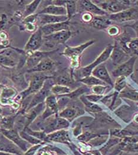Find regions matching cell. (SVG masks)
<instances>
[{
    "mask_svg": "<svg viewBox=\"0 0 138 155\" xmlns=\"http://www.w3.org/2000/svg\"><path fill=\"white\" fill-rule=\"evenodd\" d=\"M95 42V40H90L77 46H66L62 54L70 59L71 66L73 68H78L80 66V58L82 53Z\"/></svg>",
    "mask_w": 138,
    "mask_h": 155,
    "instance_id": "1",
    "label": "cell"
},
{
    "mask_svg": "<svg viewBox=\"0 0 138 155\" xmlns=\"http://www.w3.org/2000/svg\"><path fill=\"white\" fill-rule=\"evenodd\" d=\"M52 78H53V76H48L43 73H33V75L30 78L27 88L22 91L20 94L22 99L25 98L30 95L36 94L42 88L45 81Z\"/></svg>",
    "mask_w": 138,
    "mask_h": 155,
    "instance_id": "2",
    "label": "cell"
},
{
    "mask_svg": "<svg viewBox=\"0 0 138 155\" xmlns=\"http://www.w3.org/2000/svg\"><path fill=\"white\" fill-rule=\"evenodd\" d=\"M113 49V45H109L106 48V49H104V51L94 62H93L90 65H88L87 66L82 68L80 69V74L82 78L91 75V72L95 68H96L99 65H101V64H103L106 61H107L110 58Z\"/></svg>",
    "mask_w": 138,
    "mask_h": 155,
    "instance_id": "3",
    "label": "cell"
},
{
    "mask_svg": "<svg viewBox=\"0 0 138 155\" xmlns=\"http://www.w3.org/2000/svg\"><path fill=\"white\" fill-rule=\"evenodd\" d=\"M99 7L108 14H114L129 8L130 1H99Z\"/></svg>",
    "mask_w": 138,
    "mask_h": 155,
    "instance_id": "4",
    "label": "cell"
},
{
    "mask_svg": "<svg viewBox=\"0 0 138 155\" xmlns=\"http://www.w3.org/2000/svg\"><path fill=\"white\" fill-rule=\"evenodd\" d=\"M73 32L70 30H64L48 36H43V42L46 46L54 47L58 45H64L70 39Z\"/></svg>",
    "mask_w": 138,
    "mask_h": 155,
    "instance_id": "5",
    "label": "cell"
},
{
    "mask_svg": "<svg viewBox=\"0 0 138 155\" xmlns=\"http://www.w3.org/2000/svg\"><path fill=\"white\" fill-rule=\"evenodd\" d=\"M53 78L48 79L45 81L42 88L35 94L32 101L29 104L27 108V110H30L31 108H33L34 107L37 105L43 103V101L46 100L47 97L50 95L49 94L51 92V89L52 87L54 85H55Z\"/></svg>",
    "mask_w": 138,
    "mask_h": 155,
    "instance_id": "6",
    "label": "cell"
},
{
    "mask_svg": "<svg viewBox=\"0 0 138 155\" xmlns=\"http://www.w3.org/2000/svg\"><path fill=\"white\" fill-rule=\"evenodd\" d=\"M137 59V56H133L130 57L125 62L119 65L112 72L113 77H127L133 72L134 66Z\"/></svg>",
    "mask_w": 138,
    "mask_h": 155,
    "instance_id": "7",
    "label": "cell"
},
{
    "mask_svg": "<svg viewBox=\"0 0 138 155\" xmlns=\"http://www.w3.org/2000/svg\"><path fill=\"white\" fill-rule=\"evenodd\" d=\"M109 18L112 21L118 23H125L133 20H138V10L134 8H129L120 13L109 15Z\"/></svg>",
    "mask_w": 138,
    "mask_h": 155,
    "instance_id": "8",
    "label": "cell"
},
{
    "mask_svg": "<svg viewBox=\"0 0 138 155\" xmlns=\"http://www.w3.org/2000/svg\"><path fill=\"white\" fill-rule=\"evenodd\" d=\"M43 43V34L38 27L34 31L25 44L24 51L25 52H36L40 49Z\"/></svg>",
    "mask_w": 138,
    "mask_h": 155,
    "instance_id": "9",
    "label": "cell"
},
{
    "mask_svg": "<svg viewBox=\"0 0 138 155\" xmlns=\"http://www.w3.org/2000/svg\"><path fill=\"white\" fill-rule=\"evenodd\" d=\"M58 49L51 51H39L36 52H27V58L26 60L25 65L28 68V69H31L42 61L43 59L49 58L51 55L57 52Z\"/></svg>",
    "mask_w": 138,
    "mask_h": 155,
    "instance_id": "10",
    "label": "cell"
},
{
    "mask_svg": "<svg viewBox=\"0 0 138 155\" xmlns=\"http://www.w3.org/2000/svg\"><path fill=\"white\" fill-rule=\"evenodd\" d=\"M69 126V122L62 117L56 115L54 118L47 119L44 127L45 133H51L56 131L66 129Z\"/></svg>",
    "mask_w": 138,
    "mask_h": 155,
    "instance_id": "11",
    "label": "cell"
},
{
    "mask_svg": "<svg viewBox=\"0 0 138 155\" xmlns=\"http://www.w3.org/2000/svg\"><path fill=\"white\" fill-rule=\"evenodd\" d=\"M129 56L130 55L125 52L116 41L115 44L113 46V51L110 56L113 65L118 66L119 65L122 64L129 59Z\"/></svg>",
    "mask_w": 138,
    "mask_h": 155,
    "instance_id": "12",
    "label": "cell"
},
{
    "mask_svg": "<svg viewBox=\"0 0 138 155\" xmlns=\"http://www.w3.org/2000/svg\"><path fill=\"white\" fill-rule=\"evenodd\" d=\"M70 25V20H68L63 23H54L41 26L40 27V28L43 34V36H48L64 30H69Z\"/></svg>",
    "mask_w": 138,
    "mask_h": 155,
    "instance_id": "13",
    "label": "cell"
},
{
    "mask_svg": "<svg viewBox=\"0 0 138 155\" xmlns=\"http://www.w3.org/2000/svg\"><path fill=\"white\" fill-rule=\"evenodd\" d=\"M91 75L102 81L106 85L111 87L114 86V83L104 63L95 68L91 72Z\"/></svg>",
    "mask_w": 138,
    "mask_h": 155,
    "instance_id": "14",
    "label": "cell"
},
{
    "mask_svg": "<svg viewBox=\"0 0 138 155\" xmlns=\"http://www.w3.org/2000/svg\"><path fill=\"white\" fill-rule=\"evenodd\" d=\"M56 66V63L54 61L50 59V57L43 59L37 65L35 66L31 69H27V73H34L40 72L43 73L44 72H47L51 71Z\"/></svg>",
    "mask_w": 138,
    "mask_h": 155,
    "instance_id": "15",
    "label": "cell"
},
{
    "mask_svg": "<svg viewBox=\"0 0 138 155\" xmlns=\"http://www.w3.org/2000/svg\"><path fill=\"white\" fill-rule=\"evenodd\" d=\"M68 20V17L66 15L57 16L49 14H38V21L40 27L51 24L63 23Z\"/></svg>",
    "mask_w": 138,
    "mask_h": 155,
    "instance_id": "16",
    "label": "cell"
},
{
    "mask_svg": "<svg viewBox=\"0 0 138 155\" xmlns=\"http://www.w3.org/2000/svg\"><path fill=\"white\" fill-rule=\"evenodd\" d=\"M0 131L6 137L19 146L22 149L25 150L27 149V144L25 141H24L20 136L18 135V131L16 130L0 129Z\"/></svg>",
    "mask_w": 138,
    "mask_h": 155,
    "instance_id": "17",
    "label": "cell"
},
{
    "mask_svg": "<svg viewBox=\"0 0 138 155\" xmlns=\"http://www.w3.org/2000/svg\"><path fill=\"white\" fill-rule=\"evenodd\" d=\"M91 26L98 30H103L108 28L112 25V21L109 15H96L93 17L92 21L90 23Z\"/></svg>",
    "mask_w": 138,
    "mask_h": 155,
    "instance_id": "18",
    "label": "cell"
},
{
    "mask_svg": "<svg viewBox=\"0 0 138 155\" xmlns=\"http://www.w3.org/2000/svg\"><path fill=\"white\" fill-rule=\"evenodd\" d=\"M81 6L87 12L92 15H108V14L103 10L98 5L90 1H80Z\"/></svg>",
    "mask_w": 138,
    "mask_h": 155,
    "instance_id": "19",
    "label": "cell"
},
{
    "mask_svg": "<svg viewBox=\"0 0 138 155\" xmlns=\"http://www.w3.org/2000/svg\"><path fill=\"white\" fill-rule=\"evenodd\" d=\"M38 14H49L57 16H67V12L65 7L57 6L53 4L47 5L41 11L38 12Z\"/></svg>",
    "mask_w": 138,
    "mask_h": 155,
    "instance_id": "20",
    "label": "cell"
},
{
    "mask_svg": "<svg viewBox=\"0 0 138 155\" xmlns=\"http://www.w3.org/2000/svg\"><path fill=\"white\" fill-rule=\"evenodd\" d=\"M114 112L117 116L122 118L126 123H128L133 116L135 111L131 107L127 105H124L118 108Z\"/></svg>",
    "mask_w": 138,
    "mask_h": 155,
    "instance_id": "21",
    "label": "cell"
},
{
    "mask_svg": "<svg viewBox=\"0 0 138 155\" xmlns=\"http://www.w3.org/2000/svg\"><path fill=\"white\" fill-rule=\"evenodd\" d=\"M82 110L79 107L75 106H70L63 109L61 112L59 113V116L63 118L66 120H72L73 118H75L76 117L79 116L82 114H83Z\"/></svg>",
    "mask_w": 138,
    "mask_h": 155,
    "instance_id": "22",
    "label": "cell"
},
{
    "mask_svg": "<svg viewBox=\"0 0 138 155\" xmlns=\"http://www.w3.org/2000/svg\"><path fill=\"white\" fill-rule=\"evenodd\" d=\"M46 139L56 142L68 143L69 141L68 131L60 130L51 133L46 136Z\"/></svg>",
    "mask_w": 138,
    "mask_h": 155,
    "instance_id": "23",
    "label": "cell"
},
{
    "mask_svg": "<svg viewBox=\"0 0 138 155\" xmlns=\"http://www.w3.org/2000/svg\"><path fill=\"white\" fill-rule=\"evenodd\" d=\"M45 108V104L41 103L37 105L34 107L30 110H28V114L25 116L26 117V126L25 128L28 126L36 118V117L41 113Z\"/></svg>",
    "mask_w": 138,
    "mask_h": 155,
    "instance_id": "24",
    "label": "cell"
},
{
    "mask_svg": "<svg viewBox=\"0 0 138 155\" xmlns=\"http://www.w3.org/2000/svg\"><path fill=\"white\" fill-rule=\"evenodd\" d=\"M96 114V123L99 126H104L106 125H112L119 126L117 123L113 120L111 117L109 116L107 113H103V111L99 113Z\"/></svg>",
    "mask_w": 138,
    "mask_h": 155,
    "instance_id": "25",
    "label": "cell"
},
{
    "mask_svg": "<svg viewBox=\"0 0 138 155\" xmlns=\"http://www.w3.org/2000/svg\"><path fill=\"white\" fill-rule=\"evenodd\" d=\"M53 80L55 84L66 86L68 87L72 85L74 82L72 75L67 72L63 73L62 74L57 75V77H54Z\"/></svg>",
    "mask_w": 138,
    "mask_h": 155,
    "instance_id": "26",
    "label": "cell"
},
{
    "mask_svg": "<svg viewBox=\"0 0 138 155\" xmlns=\"http://www.w3.org/2000/svg\"><path fill=\"white\" fill-rule=\"evenodd\" d=\"M80 100L84 104L86 110L89 113L98 114L103 111V109L96 104L91 103L86 98L85 95H82L80 97Z\"/></svg>",
    "mask_w": 138,
    "mask_h": 155,
    "instance_id": "27",
    "label": "cell"
},
{
    "mask_svg": "<svg viewBox=\"0 0 138 155\" xmlns=\"http://www.w3.org/2000/svg\"><path fill=\"white\" fill-rule=\"evenodd\" d=\"M17 61L10 56L0 54V66L7 69L13 68L17 66Z\"/></svg>",
    "mask_w": 138,
    "mask_h": 155,
    "instance_id": "28",
    "label": "cell"
},
{
    "mask_svg": "<svg viewBox=\"0 0 138 155\" xmlns=\"http://www.w3.org/2000/svg\"><path fill=\"white\" fill-rule=\"evenodd\" d=\"M41 1L40 0H36V1H33L28 3L25 7V9L23 14V17L24 18L28 17L31 15L34 14L35 12L37 10L38 6L40 5V3L41 2Z\"/></svg>",
    "mask_w": 138,
    "mask_h": 155,
    "instance_id": "29",
    "label": "cell"
},
{
    "mask_svg": "<svg viewBox=\"0 0 138 155\" xmlns=\"http://www.w3.org/2000/svg\"><path fill=\"white\" fill-rule=\"evenodd\" d=\"M119 97L127 98L133 101L138 102V92L126 87L119 94Z\"/></svg>",
    "mask_w": 138,
    "mask_h": 155,
    "instance_id": "30",
    "label": "cell"
},
{
    "mask_svg": "<svg viewBox=\"0 0 138 155\" xmlns=\"http://www.w3.org/2000/svg\"><path fill=\"white\" fill-rule=\"evenodd\" d=\"M79 81L80 82H82V84L87 85V86H91V87L93 86H96V85H105L106 86L107 85L103 82L102 81H101L100 79H99L97 78L93 77V75H90L87 77L83 78H81Z\"/></svg>",
    "mask_w": 138,
    "mask_h": 155,
    "instance_id": "31",
    "label": "cell"
},
{
    "mask_svg": "<svg viewBox=\"0 0 138 155\" xmlns=\"http://www.w3.org/2000/svg\"><path fill=\"white\" fill-rule=\"evenodd\" d=\"M122 139L116 137H113L111 136V137L110 138V139L109 140L108 142L105 144V145L104 146H103L101 149H100V152L102 155H106L108 152H109V150L112 149L113 146H116V144H117L118 143L121 142Z\"/></svg>",
    "mask_w": 138,
    "mask_h": 155,
    "instance_id": "32",
    "label": "cell"
},
{
    "mask_svg": "<svg viewBox=\"0 0 138 155\" xmlns=\"http://www.w3.org/2000/svg\"><path fill=\"white\" fill-rule=\"evenodd\" d=\"M90 92V89L87 87L86 86H82L78 88H77L73 91H72L69 94H67L66 95H64L62 96H64L68 97L69 99H76L78 97H80L81 96L83 95L84 94L88 93Z\"/></svg>",
    "mask_w": 138,
    "mask_h": 155,
    "instance_id": "33",
    "label": "cell"
},
{
    "mask_svg": "<svg viewBox=\"0 0 138 155\" xmlns=\"http://www.w3.org/2000/svg\"><path fill=\"white\" fill-rule=\"evenodd\" d=\"M11 79L13 82L19 87L26 88L28 86V83L26 82L25 75L23 73H14L11 75Z\"/></svg>",
    "mask_w": 138,
    "mask_h": 155,
    "instance_id": "34",
    "label": "cell"
},
{
    "mask_svg": "<svg viewBox=\"0 0 138 155\" xmlns=\"http://www.w3.org/2000/svg\"><path fill=\"white\" fill-rule=\"evenodd\" d=\"M72 91L70 88L66 86L57 85V84L54 85L51 89V92L53 94V95H57V96H62L64 95H66L67 94H69Z\"/></svg>",
    "mask_w": 138,
    "mask_h": 155,
    "instance_id": "35",
    "label": "cell"
},
{
    "mask_svg": "<svg viewBox=\"0 0 138 155\" xmlns=\"http://www.w3.org/2000/svg\"><path fill=\"white\" fill-rule=\"evenodd\" d=\"M17 91L13 88H5L2 90L1 94L0 100L2 104L6 103L9 99L15 96Z\"/></svg>",
    "mask_w": 138,
    "mask_h": 155,
    "instance_id": "36",
    "label": "cell"
},
{
    "mask_svg": "<svg viewBox=\"0 0 138 155\" xmlns=\"http://www.w3.org/2000/svg\"><path fill=\"white\" fill-rule=\"evenodd\" d=\"M77 2L76 1H67L66 4V9L67 16L70 20L77 12Z\"/></svg>",
    "mask_w": 138,
    "mask_h": 155,
    "instance_id": "37",
    "label": "cell"
},
{
    "mask_svg": "<svg viewBox=\"0 0 138 155\" xmlns=\"http://www.w3.org/2000/svg\"><path fill=\"white\" fill-rule=\"evenodd\" d=\"M127 53L130 55V53H138V38L130 39L126 45Z\"/></svg>",
    "mask_w": 138,
    "mask_h": 155,
    "instance_id": "38",
    "label": "cell"
},
{
    "mask_svg": "<svg viewBox=\"0 0 138 155\" xmlns=\"http://www.w3.org/2000/svg\"><path fill=\"white\" fill-rule=\"evenodd\" d=\"M0 151L1 152H10L14 153H19L18 150L14 146V145L8 143L6 142L0 141Z\"/></svg>",
    "mask_w": 138,
    "mask_h": 155,
    "instance_id": "39",
    "label": "cell"
},
{
    "mask_svg": "<svg viewBox=\"0 0 138 155\" xmlns=\"http://www.w3.org/2000/svg\"><path fill=\"white\" fill-rule=\"evenodd\" d=\"M125 78L124 77L117 78L114 84V87L117 92H120L124 88H125L126 87Z\"/></svg>",
    "mask_w": 138,
    "mask_h": 155,
    "instance_id": "40",
    "label": "cell"
},
{
    "mask_svg": "<svg viewBox=\"0 0 138 155\" xmlns=\"http://www.w3.org/2000/svg\"><path fill=\"white\" fill-rule=\"evenodd\" d=\"M101 134H97V133L96 134V133L86 131V132L83 133L82 134H81L78 137V139H79L81 141H83V142H88Z\"/></svg>",
    "mask_w": 138,
    "mask_h": 155,
    "instance_id": "41",
    "label": "cell"
},
{
    "mask_svg": "<svg viewBox=\"0 0 138 155\" xmlns=\"http://www.w3.org/2000/svg\"><path fill=\"white\" fill-rule=\"evenodd\" d=\"M103 134H101V135L97 136L96 137L93 139L92 140H91L90 141V144H91L93 146H100L102 144H103L104 143H106L107 141L108 136H103Z\"/></svg>",
    "mask_w": 138,
    "mask_h": 155,
    "instance_id": "42",
    "label": "cell"
},
{
    "mask_svg": "<svg viewBox=\"0 0 138 155\" xmlns=\"http://www.w3.org/2000/svg\"><path fill=\"white\" fill-rule=\"evenodd\" d=\"M123 151L127 153H138V142L126 144Z\"/></svg>",
    "mask_w": 138,
    "mask_h": 155,
    "instance_id": "43",
    "label": "cell"
},
{
    "mask_svg": "<svg viewBox=\"0 0 138 155\" xmlns=\"http://www.w3.org/2000/svg\"><path fill=\"white\" fill-rule=\"evenodd\" d=\"M121 30L119 26L113 25L108 28V33L111 37H117L119 36Z\"/></svg>",
    "mask_w": 138,
    "mask_h": 155,
    "instance_id": "44",
    "label": "cell"
},
{
    "mask_svg": "<svg viewBox=\"0 0 138 155\" xmlns=\"http://www.w3.org/2000/svg\"><path fill=\"white\" fill-rule=\"evenodd\" d=\"M108 88V87L107 85H96L91 87V91L95 94L103 95Z\"/></svg>",
    "mask_w": 138,
    "mask_h": 155,
    "instance_id": "45",
    "label": "cell"
},
{
    "mask_svg": "<svg viewBox=\"0 0 138 155\" xmlns=\"http://www.w3.org/2000/svg\"><path fill=\"white\" fill-rule=\"evenodd\" d=\"M86 98L88 100V101L96 103L98 102L99 101L101 100L103 98V95H97V94H90V95H85Z\"/></svg>",
    "mask_w": 138,
    "mask_h": 155,
    "instance_id": "46",
    "label": "cell"
},
{
    "mask_svg": "<svg viewBox=\"0 0 138 155\" xmlns=\"http://www.w3.org/2000/svg\"><path fill=\"white\" fill-rule=\"evenodd\" d=\"M9 19L5 14H2L0 17V30H4L8 25Z\"/></svg>",
    "mask_w": 138,
    "mask_h": 155,
    "instance_id": "47",
    "label": "cell"
},
{
    "mask_svg": "<svg viewBox=\"0 0 138 155\" xmlns=\"http://www.w3.org/2000/svg\"><path fill=\"white\" fill-rule=\"evenodd\" d=\"M93 17H94L91 14L86 12V13H83L82 14L81 18L83 22H85L86 23H90L92 21Z\"/></svg>",
    "mask_w": 138,
    "mask_h": 155,
    "instance_id": "48",
    "label": "cell"
},
{
    "mask_svg": "<svg viewBox=\"0 0 138 155\" xmlns=\"http://www.w3.org/2000/svg\"><path fill=\"white\" fill-rule=\"evenodd\" d=\"M67 1H61V0H56V1H52V4L60 6V7H65Z\"/></svg>",
    "mask_w": 138,
    "mask_h": 155,
    "instance_id": "49",
    "label": "cell"
},
{
    "mask_svg": "<svg viewBox=\"0 0 138 155\" xmlns=\"http://www.w3.org/2000/svg\"><path fill=\"white\" fill-rule=\"evenodd\" d=\"M127 26L130 27L135 30V31L137 35V38H138V20H137L135 23L130 25H128Z\"/></svg>",
    "mask_w": 138,
    "mask_h": 155,
    "instance_id": "50",
    "label": "cell"
},
{
    "mask_svg": "<svg viewBox=\"0 0 138 155\" xmlns=\"http://www.w3.org/2000/svg\"><path fill=\"white\" fill-rule=\"evenodd\" d=\"M39 145H38V146H34V147H33V148H31L29 151H28V152H27L25 155H31L32 154H33L34 152H35V151L36 150V149H37L39 147Z\"/></svg>",
    "mask_w": 138,
    "mask_h": 155,
    "instance_id": "51",
    "label": "cell"
},
{
    "mask_svg": "<svg viewBox=\"0 0 138 155\" xmlns=\"http://www.w3.org/2000/svg\"><path fill=\"white\" fill-rule=\"evenodd\" d=\"M7 36H5V33L4 32V31H1L0 33V39H3V40H5L6 39V37Z\"/></svg>",
    "mask_w": 138,
    "mask_h": 155,
    "instance_id": "52",
    "label": "cell"
},
{
    "mask_svg": "<svg viewBox=\"0 0 138 155\" xmlns=\"http://www.w3.org/2000/svg\"><path fill=\"white\" fill-rule=\"evenodd\" d=\"M134 121L136 123L138 124V114H136L134 117Z\"/></svg>",
    "mask_w": 138,
    "mask_h": 155,
    "instance_id": "53",
    "label": "cell"
},
{
    "mask_svg": "<svg viewBox=\"0 0 138 155\" xmlns=\"http://www.w3.org/2000/svg\"><path fill=\"white\" fill-rule=\"evenodd\" d=\"M73 151H74V152H75V155H81L77 150H76L75 149H73Z\"/></svg>",
    "mask_w": 138,
    "mask_h": 155,
    "instance_id": "54",
    "label": "cell"
},
{
    "mask_svg": "<svg viewBox=\"0 0 138 155\" xmlns=\"http://www.w3.org/2000/svg\"><path fill=\"white\" fill-rule=\"evenodd\" d=\"M84 155H95L94 154H93L92 153H85Z\"/></svg>",
    "mask_w": 138,
    "mask_h": 155,
    "instance_id": "55",
    "label": "cell"
},
{
    "mask_svg": "<svg viewBox=\"0 0 138 155\" xmlns=\"http://www.w3.org/2000/svg\"><path fill=\"white\" fill-rule=\"evenodd\" d=\"M134 126H135V127L138 130V124H137V125H134Z\"/></svg>",
    "mask_w": 138,
    "mask_h": 155,
    "instance_id": "56",
    "label": "cell"
},
{
    "mask_svg": "<svg viewBox=\"0 0 138 155\" xmlns=\"http://www.w3.org/2000/svg\"><path fill=\"white\" fill-rule=\"evenodd\" d=\"M117 155H122V152H120V153H119Z\"/></svg>",
    "mask_w": 138,
    "mask_h": 155,
    "instance_id": "57",
    "label": "cell"
}]
</instances>
